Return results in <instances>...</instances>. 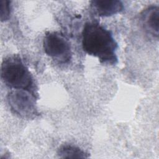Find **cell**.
Returning a JSON list of instances; mask_svg holds the SVG:
<instances>
[{
  "instance_id": "1",
  "label": "cell",
  "mask_w": 159,
  "mask_h": 159,
  "mask_svg": "<svg viewBox=\"0 0 159 159\" xmlns=\"http://www.w3.org/2000/svg\"><path fill=\"white\" fill-rule=\"evenodd\" d=\"M82 47L88 55L98 58L101 63H117L118 44L111 32L96 22H87L82 32Z\"/></svg>"
},
{
  "instance_id": "2",
  "label": "cell",
  "mask_w": 159,
  "mask_h": 159,
  "mask_svg": "<svg viewBox=\"0 0 159 159\" xmlns=\"http://www.w3.org/2000/svg\"><path fill=\"white\" fill-rule=\"evenodd\" d=\"M1 76L4 83L11 89H24L35 94L32 76L20 57L5 58L1 65Z\"/></svg>"
},
{
  "instance_id": "3",
  "label": "cell",
  "mask_w": 159,
  "mask_h": 159,
  "mask_svg": "<svg viewBox=\"0 0 159 159\" xmlns=\"http://www.w3.org/2000/svg\"><path fill=\"white\" fill-rule=\"evenodd\" d=\"M11 111L16 115L31 119L38 115L35 94L24 89H12L7 96Z\"/></svg>"
},
{
  "instance_id": "4",
  "label": "cell",
  "mask_w": 159,
  "mask_h": 159,
  "mask_svg": "<svg viewBox=\"0 0 159 159\" xmlns=\"http://www.w3.org/2000/svg\"><path fill=\"white\" fill-rule=\"evenodd\" d=\"M45 53L53 60L61 63L68 62L72 56L68 40L58 32H48L43 40Z\"/></svg>"
},
{
  "instance_id": "5",
  "label": "cell",
  "mask_w": 159,
  "mask_h": 159,
  "mask_svg": "<svg viewBox=\"0 0 159 159\" xmlns=\"http://www.w3.org/2000/svg\"><path fill=\"white\" fill-rule=\"evenodd\" d=\"M141 21L145 31L154 38L159 35V8L158 6H150L144 9L141 14Z\"/></svg>"
},
{
  "instance_id": "6",
  "label": "cell",
  "mask_w": 159,
  "mask_h": 159,
  "mask_svg": "<svg viewBox=\"0 0 159 159\" xmlns=\"http://www.w3.org/2000/svg\"><path fill=\"white\" fill-rule=\"evenodd\" d=\"M91 5L100 17H109L121 12L124 6L119 0H96L91 1Z\"/></svg>"
},
{
  "instance_id": "7",
  "label": "cell",
  "mask_w": 159,
  "mask_h": 159,
  "mask_svg": "<svg viewBox=\"0 0 159 159\" xmlns=\"http://www.w3.org/2000/svg\"><path fill=\"white\" fill-rule=\"evenodd\" d=\"M57 155L62 158H86L89 157V154L80 148L71 145H63L61 146L57 151Z\"/></svg>"
},
{
  "instance_id": "8",
  "label": "cell",
  "mask_w": 159,
  "mask_h": 159,
  "mask_svg": "<svg viewBox=\"0 0 159 159\" xmlns=\"http://www.w3.org/2000/svg\"><path fill=\"white\" fill-rule=\"evenodd\" d=\"M0 19L2 22L7 20L11 14V1L8 0L0 1Z\"/></svg>"
}]
</instances>
